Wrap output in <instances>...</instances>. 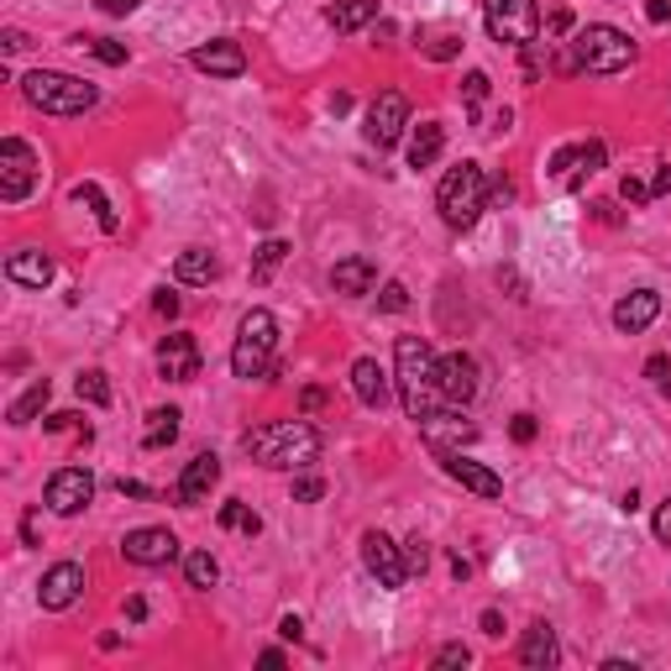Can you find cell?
Listing matches in <instances>:
<instances>
[{
    "mask_svg": "<svg viewBox=\"0 0 671 671\" xmlns=\"http://www.w3.org/2000/svg\"><path fill=\"white\" fill-rule=\"evenodd\" d=\"M394 383H399V399H404V410L410 420H431L441 410H456L452 399L441 394V357L420 341V336H399L394 347Z\"/></svg>",
    "mask_w": 671,
    "mask_h": 671,
    "instance_id": "obj_1",
    "label": "cell"
},
{
    "mask_svg": "<svg viewBox=\"0 0 671 671\" xmlns=\"http://www.w3.org/2000/svg\"><path fill=\"white\" fill-rule=\"evenodd\" d=\"M241 446H247V456H252L257 467H289V473H299V467H310L320 456V431L316 425H304V420H273V425H257V431L241 435Z\"/></svg>",
    "mask_w": 671,
    "mask_h": 671,
    "instance_id": "obj_2",
    "label": "cell"
},
{
    "mask_svg": "<svg viewBox=\"0 0 671 671\" xmlns=\"http://www.w3.org/2000/svg\"><path fill=\"white\" fill-rule=\"evenodd\" d=\"M435 210L441 220L452 226V231H473L483 210H488V178L477 163H456L452 174L441 178V189H435Z\"/></svg>",
    "mask_w": 671,
    "mask_h": 671,
    "instance_id": "obj_3",
    "label": "cell"
},
{
    "mask_svg": "<svg viewBox=\"0 0 671 671\" xmlns=\"http://www.w3.org/2000/svg\"><path fill=\"white\" fill-rule=\"evenodd\" d=\"M572 69L577 74H624L634 63V42L630 32H619V27H609V21H592V27H582L572 38Z\"/></svg>",
    "mask_w": 671,
    "mask_h": 671,
    "instance_id": "obj_4",
    "label": "cell"
},
{
    "mask_svg": "<svg viewBox=\"0 0 671 671\" xmlns=\"http://www.w3.org/2000/svg\"><path fill=\"white\" fill-rule=\"evenodd\" d=\"M21 95H27V105H38L42 116H84L100 100V90L90 80L59 74V69H38V74L21 80Z\"/></svg>",
    "mask_w": 671,
    "mask_h": 671,
    "instance_id": "obj_5",
    "label": "cell"
},
{
    "mask_svg": "<svg viewBox=\"0 0 671 671\" xmlns=\"http://www.w3.org/2000/svg\"><path fill=\"white\" fill-rule=\"evenodd\" d=\"M273 352H278L273 310H247L237 326V347H231V373L247 378V383L262 373H273Z\"/></svg>",
    "mask_w": 671,
    "mask_h": 671,
    "instance_id": "obj_6",
    "label": "cell"
},
{
    "mask_svg": "<svg viewBox=\"0 0 671 671\" xmlns=\"http://www.w3.org/2000/svg\"><path fill=\"white\" fill-rule=\"evenodd\" d=\"M483 21H488V38L504 42V48H519V53H530L535 38H540L535 0H483Z\"/></svg>",
    "mask_w": 671,
    "mask_h": 671,
    "instance_id": "obj_7",
    "label": "cell"
},
{
    "mask_svg": "<svg viewBox=\"0 0 671 671\" xmlns=\"http://www.w3.org/2000/svg\"><path fill=\"white\" fill-rule=\"evenodd\" d=\"M38 153L27 147L21 137H6L0 142V199L6 205H21V199L38 189Z\"/></svg>",
    "mask_w": 671,
    "mask_h": 671,
    "instance_id": "obj_8",
    "label": "cell"
},
{
    "mask_svg": "<svg viewBox=\"0 0 671 671\" xmlns=\"http://www.w3.org/2000/svg\"><path fill=\"white\" fill-rule=\"evenodd\" d=\"M404 126H410V100L399 95V90H383V95L368 105V126H362V137L373 142L378 153H389V147L404 137Z\"/></svg>",
    "mask_w": 671,
    "mask_h": 671,
    "instance_id": "obj_9",
    "label": "cell"
},
{
    "mask_svg": "<svg viewBox=\"0 0 671 671\" xmlns=\"http://www.w3.org/2000/svg\"><path fill=\"white\" fill-rule=\"evenodd\" d=\"M362 567L378 577V588H404L410 582V567H404V546H394L383 530H368L362 535Z\"/></svg>",
    "mask_w": 671,
    "mask_h": 671,
    "instance_id": "obj_10",
    "label": "cell"
},
{
    "mask_svg": "<svg viewBox=\"0 0 671 671\" xmlns=\"http://www.w3.org/2000/svg\"><path fill=\"white\" fill-rule=\"evenodd\" d=\"M603 158H609V147L592 137V142H572V147H561L551 158V178L561 184V189H582L598 168H603Z\"/></svg>",
    "mask_w": 671,
    "mask_h": 671,
    "instance_id": "obj_11",
    "label": "cell"
},
{
    "mask_svg": "<svg viewBox=\"0 0 671 671\" xmlns=\"http://www.w3.org/2000/svg\"><path fill=\"white\" fill-rule=\"evenodd\" d=\"M42 498H48L53 514H80L95 498V477H90V467H59V473L48 477V494Z\"/></svg>",
    "mask_w": 671,
    "mask_h": 671,
    "instance_id": "obj_12",
    "label": "cell"
},
{
    "mask_svg": "<svg viewBox=\"0 0 671 671\" xmlns=\"http://www.w3.org/2000/svg\"><path fill=\"white\" fill-rule=\"evenodd\" d=\"M121 556H126L132 567H168L178 556V540H174V530H163V525H142V530H132L121 540Z\"/></svg>",
    "mask_w": 671,
    "mask_h": 671,
    "instance_id": "obj_13",
    "label": "cell"
},
{
    "mask_svg": "<svg viewBox=\"0 0 671 671\" xmlns=\"http://www.w3.org/2000/svg\"><path fill=\"white\" fill-rule=\"evenodd\" d=\"M80 592H84V567H80V561H59V567H48V572H42V588H38L42 609H53V613L74 609V603H80Z\"/></svg>",
    "mask_w": 671,
    "mask_h": 671,
    "instance_id": "obj_14",
    "label": "cell"
},
{
    "mask_svg": "<svg viewBox=\"0 0 671 671\" xmlns=\"http://www.w3.org/2000/svg\"><path fill=\"white\" fill-rule=\"evenodd\" d=\"M199 74H216V80H241L247 74V53H241V42L231 38H216V42H199L195 53H189Z\"/></svg>",
    "mask_w": 671,
    "mask_h": 671,
    "instance_id": "obj_15",
    "label": "cell"
},
{
    "mask_svg": "<svg viewBox=\"0 0 671 671\" xmlns=\"http://www.w3.org/2000/svg\"><path fill=\"white\" fill-rule=\"evenodd\" d=\"M435 456H441L446 477H456L467 494H477V498H498V494H504V477H498L494 467H483V462H473V456H462V452H435Z\"/></svg>",
    "mask_w": 671,
    "mask_h": 671,
    "instance_id": "obj_16",
    "label": "cell"
},
{
    "mask_svg": "<svg viewBox=\"0 0 671 671\" xmlns=\"http://www.w3.org/2000/svg\"><path fill=\"white\" fill-rule=\"evenodd\" d=\"M158 373L168 378V383H189V378L199 373V347L189 331H174L158 341Z\"/></svg>",
    "mask_w": 671,
    "mask_h": 671,
    "instance_id": "obj_17",
    "label": "cell"
},
{
    "mask_svg": "<svg viewBox=\"0 0 671 671\" xmlns=\"http://www.w3.org/2000/svg\"><path fill=\"white\" fill-rule=\"evenodd\" d=\"M220 483V456L216 452H199L189 467H184V477H178L174 498L184 504V509H195V504H205L210 498V488Z\"/></svg>",
    "mask_w": 671,
    "mask_h": 671,
    "instance_id": "obj_18",
    "label": "cell"
},
{
    "mask_svg": "<svg viewBox=\"0 0 671 671\" xmlns=\"http://www.w3.org/2000/svg\"><path fill=\"white\" fill-rule=\"evenodd\" d=\"M441 394L452 399L456 410L477 399V357L467 352H446L441 357Z\"/></svg>",
    "mask_w": 671,
    "mask_h": 671,
    "instance_id": "obj_19",
    "label": "cell"
},
{
    "mask_svg": "<svg viewBox=\"0 0 671 671\" xmlns=\"http://www.w3.org/2000/svg\"><path fill=\"white\" fill-rule=\"evenodd\" d=\"M655 316H661V295H655V289H634V295H624L613 304V326L624 336H640Z\"/></svg>",
    "mask_w": 671,
    "mask_h": 671,
    "instance_id": "obj_20",
    "label": "cell"
},
{
    "mask_svg": "<svg viewBox=\"0 0 671 671\" xmlns=\"http://www.w3.org/2000/svg\"><path fill=\"white\" fill-rule=\"evenodd\" d=\"M352 394L368 404V410H383L389 399H394V383H389V373L378 368L373 357H357L352 362Z\"/></svg>",
    "mask_w": 671,
    "mask_h": 671,
    "instance_id": "obj_21",
    "label": "cell"
},
{
    "mask_svg": "<svg viewBox=\"0 0 671 671\" xmlns=\"http://www.w3.org/2000/svg\"><path fill=\"white\" fill-rule=\"evenodd\" d=\"M6 278L21 289H42V283H53V257L38 252V247H21V252L6 257Z\"/></svg>",
    "mask_w": 671,
    "mask_h": 671,
    "instance_id": "obj_22",
    "label": "cell"
},
{
    "mask_svg": "<svg viewBox=\"0 0 671 671\" xmlns=\"http://www.w3.org/2000/svg\"><path fill=\"white\" fill-rule=\"evenodd\" d=\"M420 435L431 441L435 452H462L467 441H477L473 425H462L452 410H441V415H431V420H420Z\"/></svg>",
    "mask_w": 671,
    "mask_h": 671,
    "instance_id": "obj_23",
    "label": "cell"
},
{
    "mask_svg": "<svg viewBox=\"0 0 671 671\" xmlns=\"http://www.w3.org/2000/svg\"><path fill=\"white\" fill-rule=\"evenodd\" d=\"M331 283H336V295H347V299L373 295V283H378L373 257H341V262L331 268Z\"/></svg>",
    "mask_w": 671,
    "mask_h": 671,
    "instance_id": "obj_24",
    "label": "cell"
},
{
    "mask_svg": "<svg viewBox=\"0 0 671 671\" xmlns=\"http://www.w3.org/2000/svg\"><path fill=\"white\" fill-rule=\"evenodd\" d=\"M519 661H525L530 671H546V667L561 661V646H556L551 624H530V630H525V640H519Z\"/></svg>",
    "mask_w": 671,
    "mask_h": 671,
    "instance_id": "obj_25",
    "label": "cell"
},
{
    "mask_svg": "<svg viewBox=\"0 0 671 671\" xmlns=\"http://www.w3.org/2000/svg\"><path fill=\"white\" fill-rule=\"evenodd\" d=\"M441 147H446L441 121H420L415 132H410V168H431V163L441 158Z\"/></svg>",
    "mask_w": 671,
    "mask_h": 671,
    "instance_id": "obj_26",
    "label": "cell"
},
{
    "mask_svg": "<svg viewBox=\"0 0 671 671\" xmlns=\"http://www.w3.org/2000/svg\"><path fill=\"white\" fill-rule=\"evenodd\" d=\"M216 273H220V262H216V252H205V247H189V252H178V262H174L178 283H210Z\"/></svg>",
    "mask_w": 671,
    "mask_h": 671,
    "instance_id": "obj_27",
    "label": "cell"
},
{
    "mask_svg": "<svg viewBox=\"0 0 671 671\" xmlns=\"http://www.w3.org/2000/svg\"><path fill=\"white\" fill-rule=\"evenodd\" d=\"M373 17H378V0H336L331 11H326V21H331L336 32H362Z\"/></svg>",
    "mask_w": 671,
    "mask_h": 671,
    "instance_id": "obj_28",
    "label": "cell"
},
{
    "mask_svg": "<svg viewBox=\"0 0 671 671\" xmlns=\"http://www.w3.org/2000/svg\"><path fill=\"white\" fill-rule=\"evenodd\" d=\"M178 410H153V415H147V431H142V446H147V452H163V446H174L178 441Z\"/></svg>",
    "mask_w": 671,
    "mask_h": 671,
    "instance_id": "obj_29",
    "label": "cell"
},
{
    "mask_svg": "<svg viewBox=\"0 0 671 671\" xmlns=\"http://www.w3.org/2000/svg\"><path fill=\"white\" fill-rule=\"evenodd\" d=\"M48 399H53V383H48V378H38V383H32V389H27V394L11 404V425H32V420L48 410Z\"/></svg>",
    "mask_w": 671,
    "mask_h": 671,
    "instance_id": "obj_30",
    "label": "cell"
},
{
    "mask_svg": "<svg viewBox=\"0 0 671 671\" xmlns=\"http://www.w3.org/2000/svg\"><path fill=\"white\" fill-rule=\"evenodd\" d=\"M184 577H189V588H216V577H220L216 556H210V551H189V561H184Z\"/></svg>",
    "mask_w": 671,
    "mask_h": 671,
    "instance_id": "obj_31",
    "label": "cell"
},
{
    "mask_svg": "<svg viewBox=\"0 0 671 671\" xmlns=\"http://www.w3.org/2000/svg\"><path fill=\"white\" fill-rule=\"evenodd\" d=\"M74 199L95 210V220L105 226V231H116V210H111V199L100 195V184H74Z\"/></svg>",
    "mask_w": 671,
    "mask_h": 671,
    "instance_id": "obj_32",
    "label": "cell"
},
{
    "mask_svg": "<svg viewBox=\"0 0 671 671\" xmlns=\"http://www.w3.org/2000/svg\"><path fill=\"white\" fill-rule=\"evenodd\" d=\"M220 530L257 535V530H262V519H257V514L247 509V504H237V498H231V504H220Z\"/></svg>",
    "mask_w": 671,
    "mask_h": 671,
    "instance_id": "obj_33",
    "label": "cell"
},
{
    "mask_svg": "<svg viewBox=\"0 0 671 671\" xmlns=\"http://www.w3.org/2000/svg\"><path fill=\"white\" fill-rule=\"evenodd\" d=\"M283 257H289V241H278V237L262 241V247H257V262H252V278H257V283H262V278L273 273V268L283 262Z\"/></svg>",
    "mask_w": 671,
    "mask_h": 671,
    "instance_id": "obj_34",
    "label": "cell"
},
{
    "mask_svg": "<svg viewBox=\"0 0 671 671\" xmlns=\"http://www.w3.org/2000/svg\"><path fill=\"white\" fill-rule=\"evenodd\" d=\"M74 389H80V399H90V404H111V383H105V373H80L74 378Z\"/></svg>",
    "mask_w": 671,
    "mask_h": 671,
    "instance_id": "obj_35",
    "label": "cell"
},
{
    "mask_svg": "<svg viewBox=\"0 0 671 671\" xmlns=\"http://www.w3.org/2000/svg\"><path fill=\"white\" fill-rule=\"evenodd\" d=\"M84 48H90L100 63H111V69H121V63H126V48H121V42H111V38H84Z\"/></svg>",
    "mask_w": 671,
    "mask_h": 671,
    "instance_id": "obj_36",
    "label": "cell"
},
{
    "mask_svg": "<svg viewBox=\"0 0 671 671\" xmlns=\"http://www.w3.org/2000/svg\"><path fill=\"white\" fill-rule=\"evenodd\" d=\"M404 304H410V289H404L399 278H389V283H383V295H378V310H389V316H399Z\"/></svg>",
    "mask_w": 671,
    "mask_h": 671,
    "instance_id": "obj_37",
    "label": "cell"
},
{
    "mask_svg": "<svg viewBox=\"0 0 671 671\" xmlns=\"http://www.w3.org/2000/svg\"><path fill=\"white\" fill-rule=\"evenodd\" d=\"M404 567H410V577L431 567V546H425L420 535H410V540H404Z\"/></svg>",
    "mask_w": 671,
    "mask_h": 671,
    "instance_id": "obj_38",
    "label": "cell"
},
{
    "mask_svg": "<svg viewBox=\"0 0 671 671\" xmlns=\"http://www.w3.org/2000/svg\"><path fill=\"white\" fill-rule=\"evenodd\" d=\"M462 100H467V111H477L483 100H488V74L477 69V74H467V84H462Z\"/></svg>",
    "mask_w": 671,
    "mask_h": 671,
    "instance_id": "obj_39",
    "label": "cell"
},
{
    "mask_svg": "<svg viewBox=\"0 0 671 671\" xmlns=\"http://www.w3.org/2000/svg\"><path fill=\"white\" fill-rule=\"evenodd\" d=\"M48 431H69V435H84V441H90V425H84V415H74V410L48 415Z\"/></svg>",
    "mask_w": 671,
    "mask_h": 671,
    "instance_id": "obj_40",
    "label": "cell"
},
{
    "mask_svg": "<svg viewBox=\"0 0 671 671\" xmlns=\"http://www.w3.org/2000/svg\"><path fill=\"white\" fill-rule=\"evenodd\" d=\"M619 195H624V199H630V205H646V199H655L651 195V184H646V178H624V184H619Z\"/></svg>",
    "mask_w": 671,
    "mask_h": 671,
    "instance_id": "obj_41",
    "label": "cell"
},
{
    "mask_svg": "<svg viewBox=\"0 0 671 671\" xmlns=\"http://www.w3.org/2000/svg\"><path fill=\"white\" fill-rule=\"evenodd\" d=\"M295 498L299 504H316V498H326V483L320 477H295Z\"/></svg>",
    "mask_w": 671,
    "mask_h": 671,
    "instance_id": "obj_42",
    "label": "cell"
},
{
    "mask_svg": "<svg viewBox=\"0 0 671 671\" xmlns=\"http://www.w3.org/2000/svg\"><path fill=\"white\" fill-rule=\"evenodd\" d=\"M473 655H467V646H441L435 651V667H467Z\"/></svg>",
    "mask_w": 671,
    "mask_h": 671,
    "instance_id": "obj_43",
    "label": "cell"
},
{
    "mask_svg": "<svg viewBox=\"0 0 671 671\" xmlns=\"http://www.w3.org/2000/svg\"><path fill=\"white\" fill-rule=\"evenodd\" d=\"M651 530H655V540H661V546H671V498H667V504H661V509H655Z\"/></svg>",
    "mask_w": 671,
    "mask_h": 671,
    "instance_id": "obj_44",
    "label": "cell"
},
{
    "mask_svg": "<svg viewBox=\"0 0 671 671\" xmlns=\"http://www.w3.org/2000/svg\"><path fill=\"white\" fill-rule=\"evenodd\" d=\"M278 634H283V640H304V619H299V613H283V619H278Z\"/></svg>",
    "mask_w": 671,
    "mask_h": 671,
    "instance_id": "obj_45",
    "label": "cell"
},
{
    "mask_svg": "<svg viewBox=\"0 0 671 671\" xmlns=\"http://www.w3.org/2000/svg\"><path fill=\"white\" fill-rule=\"evenodd\" d=\"M100 11H105V17H132V11H137L142 0H95Z\"/></svg>",
    "mask_w": 671,
    "mask_h": 671,
    "instance_id": "obj_46",
    "label": "cell"
},
{
    "mask_svg": "<svg viewBox=\"0 0 671 671\" xmlns=\"http://www.w3.org/2000/svg\"><path fill=\"white\" fill-rule=\"evenodd\" d=\"M509 435L525 446V441H535V415H514V425H509Z\"/></svg>",
    "mask_w": 671,
    "mask_h": 671,
    "instance_id": "obj_47",
    "label": "cell"
},
{
    "mask_svg": "<svg viewBox=\"0 0 671 671\" xmlns=\"http://www.w3.org/2000/svg\"><path fill=\"white\" fill-rule=\"evenodd\" d=\"M667 373H671V357L655 352L651 362H646V378H655V383H667Z\"/></svg>",
    "mask_w": 671,
    "mask_h": 671,
    "instance_id": "obj_48",
    "label": "cell"
},
{
    "mask_svg": "<svg viewBox=\"0 0 671 671\" xmlns=\"http://www.w3.org/2000/svg\"><path fill=\"white\" fill-rule=\"evenodd\" d=\"M671 189V163H655V178H651V195H667Z\"/></svg>",
    "mask_w": 671,
    "mask_h": 671,
    "instance_id": "obj_49",
    "label": "cell"
},
{
    "mask_svg": "<svg viewBox=\"0 0 671 671\" xmlns=\"http://www.w3.org/2000/svg\"><path fill=\"white\" fill-rule=\"evenodd\" d=\"M153 304H158V316H168V320L178 316V295H168V289H158V299H153Z\"/></svg>",
    "mask_w": 671,
    "mask_h": 671,
    "instance_id": "obj_50",
    "label": "cell"
},
{
    "mask_svg": "<svg viewBox=\"0 0 671 671\" xmlns=\"http://www.w3.org/2000/svg\"><path fill=\"white\" fill-rule=\"evenodd\" d=\"M21 540L38 546V509H27V519H21Z\"/></svg>",
    "mask_w": 671,
    "mask_h": 671,
    "instance_id": "obj_51",
    "label": "cell"
},
{
    "mask_svg": "<svg viewBox=\"0 0 671 671\" xmlns=\"http://www.w3.org/2000/svg\"><path fill=\"white\" fill-rule=\"evenodd\" d=\"M116 488H121V494H126V498H153V488H142V483H126V477H121Z\"/></svg>",
    "mask_w": 671,
    "mask_h": 671,
    "instance_id": "obj_52",
    "label": "cell"
},
{
    "mask_svg": "<svg viewBox=\"0 0 671 671\" xmlns=\"http://www.w3.org/2000/svg\"><path fill=\"white\" fill-rule=\"evenodd\" d=\"M483 634H504V619H498V609L483 613Z\"/></svg>",
    "mask_w": 671,
    "mask_h": 671,
    "instance_id": "obj_53",
    "label": "cell"
},
{
    "mask_svg": "<svg viewBox=\"0 0 671 671\" xmlns=\"http://www.w3.org/2000/svg\"><path fill=\"white\" fill-rule=\"evenodd\" d=\"M452 53H456V38H441V42L431 48V59H452Z\"/></svg>",
    "mask_w": 671,
    "mask_h": 671,
    "instance_id": "obj_54",
    "label": "cell"
},
{
    "mask_svg": "<svg viewBox=\"0 0 671 671\" xmlns=\"http://www.w3.org/2000/svg\"><path fill=\"white\" fill-rule=\"evenodd\" d=\"M0 42H6V53H21V48H27V38H21L17 27H11V32H6V38H0Z\"/></svg>",
    "mask_w": 671,
    "mask_h": 671,
    "instance_id": "obj_55",
    "label": "cell"
},
{
    "mask_svg": "<svg viewBox=\"0 0 671 671\" xmlns=\"http://www.w3.org/2000/svg\"><path fill=\"white\" fill-rule=\"evenodd\" d=\"M646 11H651V21H671V6H667V0H651Z\"/></svg>",
    "mask_w": 671,
    "mask_h": 671,
    "instance_id": "obj_56",
    "label": "cell"
},
{
    "mask_svg": "<svg viewBox=\"0 0 671 671\" xmlns=\"http://www.w3.org/2000/svg\"><path fill=\"white\" fill-rule=\"evenodd\" d=\"M126 619H147V603L142 598H126Z\"/></svg>",
    "mask_w": 671,
    "mask_h": 671,
    "instance_id": "obj_57",
    "label": "cell"
}]
</instances>
